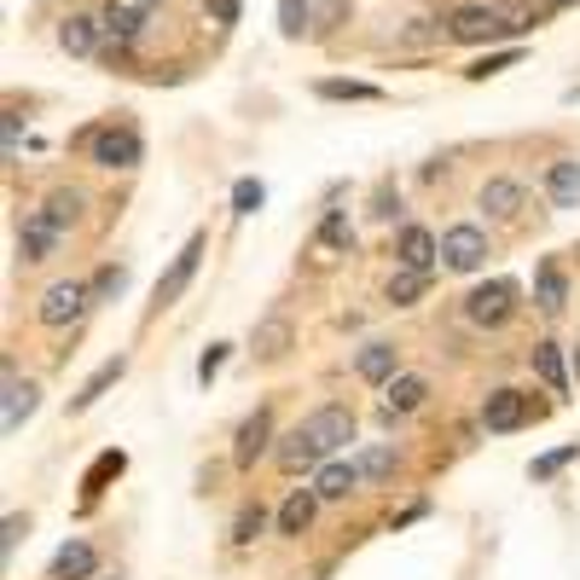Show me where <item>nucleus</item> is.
<instances>
[{"label": "nucleus", "instance_id": "nucleus-1", "mask_svg": "<svg viewBox=\"0 0 580 580\" xmlns=\"http://www.w3.org/2000/svg\"><path fill=\"white\" fill-rule=\"evenodd\" d=\"M534 24V12L522 7H453L447 12V36L453 41H500V36H517V29Z\"/></svg>", "mask_w": 580, "mask_h": 580}, {"label": "nucleus", "instance_id": "nucleus-2", "mask_svg": "<svg viewBox=\"0 0 580 580\" xmlns=\"http://www.w3.org/2000/svg\"><path fill=\"white\" fill-rule=\"evenodd\" d=\"M88 157H93V168H140L146 163V140H140L134 123H111V128L88 134Z\"/></svg>", "mask_w": 580, "mask_h": 580}, {"label": "nucleus", "instance_id": "nucleus-3", "mask_svg": "<svg viewBox=\"0 0 580 580\" xmlns=\"http://www.w3.org/2000/svg\"><path fill=\"white\" fill-rule=\"evenodd\" d=\"M465 319H470V326H482V331L510 326V319H517V285H510V279L476 285L470 297H465Z\"/></svg>", "mask_w": 580, "mask_h": 580}, {"label": "nucleus", "instance_id": "nucleus-4", "mask_svg": "<svg viewBox=\"0 0 580 580\" xmlns=\"http://www.w3.org/2000/svg\"><path fill=\"white\" fill-rule=\"evenodd\" d=\"M88 302H93V290H88V285L59 279V285L41 297V308H36V314H41V326H47V331H64V326H76V319L88 314Z\"/></svg>", "mask_w": 580, "mask_h": 580}, {"label": "nucleus", "instance_id": "nucleus-5", "mask_svg": "<svg viewBox=\"0 0 580 580\" xmlns=\"http://www.w3.org/2000/svg\"><path fill=\"white\" fill-rule=\"evenodd\" d=\"M441 262H447L453 273H476L488 262V232L470 227V220H458V227L441 232Z\"/></svg>", "mask_w": 580, "mask_h": 580}, {"label": "nucleus", "instance_id": "nucleus-6", "mask_svg": "<svg viewBox=\"0 0 580 580\" xmlns=\"http://www.w3.org/2000/svg\"><path fill=\"white\" fill-rule=\"evenodd\" d=\"M528 413H534V401L522 395V389H493V395L482 401V430L488 436H510V430H522Z\"/></svg>", "mask_w": 580, "mask_h": 580}, {"label": "nucleus", "instance_id": "nucleus-7", "mask_svg": "<svg viewBox=\"0 0 580 580\" xmlns=\"http://www.w3.org/2000/svg\"><path fill=\"white\" fill-rule=\"evenodd\" d=\"M59 238H64V227H59L53 210H29L24 227H18V255L24 262H47V255L59 250Z\"/></svg>", "mask_w": 580, "mask_h": 580}, {"label": "nucleus", "instance_id": "nucleus-8", "mask_svg": "<svg viewBox=\"0 0 580 580\" xmlns=\"http://www.w3.org/2000/svg\"><path fill=\"white\" fill-rule=\"evenodd\" d=\"M198 262H203V232H192L180 244V255L168 262V273L157 279V308H168V302H180V290L192 285V273H198Z\"/></svg>", "mask_w": 580, "mask_h": 580}, {"label": "nucleus", "instance_id": "nucleus-9", "mask_svg": "<svg viewBox=\"0 0 580 580\" xmlns=\"http://www.w3.org/2000/svg\"><path fill=\"white\" fill-rule=\"evenodd\" d=\"M267 441H273V413H267V406H255V413H250L244 424H238V441H232V465H238V470H250L255 458L267 453Z\"/></svg>", "mask_w": 580, "mask_h": 580}, {"label": "nucleus", "instance_id": "nucleus-10", "mask_svg": "<svg viewBox=\"0 0 580 580\" xmlns=\"http://www.w3.org/2000/svg\"><path fill=\"white\" fill-rule=\"evenodd\" d=\"M273 458H279V470H314L319 458H326V447H319V436L308 430V424H297V430L273 447Z\"/></svg>", "mask_w": 580, "mask_h": 580}, {"label": "nucleus", "instance_id": "nucleus-11", "mask_svg": "<svg viewBox=\"0 0 580 580\" xmlns=\"http://www.w3.org/2000/svg\"><path fill=\"white\" fill-rule=\"evenodd\" d=\"M424 395H430V383L413 378V371H395V378L383 383V418H406V413H418Z\"/></svg>", "mask_w": 580, "mask_h": 580}, {"label": "nucleus", "instance_id": "nucleus-12", "mask_svg": "<svg viewBox=\"0 0 580 580\" xmlns=\"http://www.w3.org/2000/svg\"><path fill=\"white\" fill-rule=\"evenodd\" d=\"M308 430L319 436V447H326V453H337L343 441H354V413L331 401V406H319V413H308Z\"/></svg>", "mask_w": 580, "mask_h": 580}, {"label": "nucleus", "instance_id": "nucleus-13", "mask_svg": "<svg viewBox=\"0 0 580 580\" xmlns=\"http://www.w3.org/2000/svg\"><path fill=\"white\" fill-rule=\"evenodd\" d=\"M436 255H441V238L430 227H401V238H395V262L401 267H424V273H430Z\"/></svg>", "mask_w": 580, "mask_h": 580}, {"label": "nucleus", "instance_id": "nucleus-14", "mask_svg": "<svg viewBox=\"0 0 580 580\" xmlns=\"http://www.w3.org/2000/svg\"><path fill=\"white\" fill-rule=\"evenodd\" d=\"M99 569V552L88 540H64L59 545V557H53V569H47V580H93Z\"/></svg>", "mask_w": 580, "mask_h": 580}, {"label": "nucleus", "instance_id": "nucleus-15", "mask_svg": "<svg viewBox=\"0 0 580 580\" xmlns=\"http://www.w3.org/2000/svg\"><path fill=\"white\" fill-rule=\"evenodd\" d=\"M99 41H105V18H88V12L64 18V29H59V47H64L71 59H88V53H99Z\"/></svg>", "mask_w": 580, "mask_h": 580}, {"label": "nucleus", "instance_id": "nucleus-16", "mask_svg": "<svg viewBox=\"0 0 580 580\" xmlns=\"http://www.w3.org/2000/svg\"><path fill=\"white\" fill-rule=\"evenodd\" d=\"M140 29H146V7H111L105 12V47L111 53H128V47L140 41Z\"/></svg>", "mask_w": 580, "mask_h": 580}, {"label": "nucleus", "instance_id": "nucleus-17", "mask_svg": "<svg viewBox=\"0 0 580 580\" xmlns=\"http://www.w3.org/2000/svg\"><path fill=\"white\" fill-rule=\"evenodd\" d=\"M545 198H552L557 210H580V163L575 157L545 168Z\"/></svg>", "mask_w": 580, "mask_h": 580}, {"label": "nucleus", "instance_id": "nucleus-18", "mask_svg": "<svg viewBox=\"0 0 580 580\" xmlns=\"http://www.w3.org/2000/svg\"><path fill=\"white\" fill-rule=\"evenodd\" d=\"M528 366H534V378L552 389V395L569 389V371H563V349L557 343H534V349H528Z\"/></svg>", "mask_w": 580, "mask_h": 580}, {"label": "nucleus", "instance_id": "nucleus-19", "mask_svg": "<svg viewBox=\"0 0 580 580\" xmlns=\"http://www.w3.org/2000/svg\"><path fill=\"white\" fill-rule=\"evenodd\" d=\"M314 488H319V500H349V493L361 488V465H343V458H331V465H319Z\"/></svg>", "mask_w": 580, "mask_h": 580}, {"label": "nucleus", "instance_id": "nucleus-20", "mask_svg": "<svg viewBox=\"0 0 580 580\" xmlns=\"http://www.w3.org/2000/svg\"><path fill=\"white\" fill-rule=\"evenodd\" d=\"M534 302H540L545 314H563V302H569V279H563L557 262H540V273H534Z\"/></svg>", "mask_w": 580, "mask_h": 580}, {"label": "nucleus", "instance_id": "nucleus-21", "mask_svg": "<svg viewBox=\"0 0 580 580\" xmlns=\"http://www.w3.org/2000/svg\"><path fill=\"white\" fill-rule=\"evenodd\" d=\"M314 505H319V488H297L290 500L279 505V534H302L314 522Z\"/></svg>", "mask_w": 580, "mask_h": 580}, {"label": "nucleus", "instance_id": "nucleus-22", "mask_svg": "<svg viewBox=\"0 0 580 580\" xmlns=\"http://www.w3.org/2000/svg\"><path fill=\"white\" fill-rule=\"evenodd\" d=\"M430 290V273L424 267H401V273H389V285H383V297L395 302V308H413V302Z\"/></svg>", "mask_w": 580, "mask_h": 580}, {"label": "nucleus", "instance_id": "nucleus-23", "mask_svg": "<svg viewBox=\"0 0 580 580\" xmlns=\"http://www.w3.org/2000/svg\"><path fill=\"white\" fill-rule=\"evenodd\" d=\"M123 371H128V361H123V354H116V361H105V366H99L93 378H88V383H81L76 395H71V406H76V413H88V406H93L99 395H105V389H111L116 378H123Z\"/></svg>", "mask_w": 580, "mask_h": 580}, {"label": "nucleus", "instance_id": "nucleus-24", "mask_svg": "<svg viewBox=\"0 0 580 580\" xmlns=\"http://www.w3.org/2000/svg\"><path fill=\"white\" fill-rule=\"evenodd\" d=\"M354 371H361L366 383H389V378H395V343H366L361 361H354Z\"/></svg>", "mask_w": 580, "mask_h": 580}, {"label": "nucleus", "instance_id": "nucleus-25", "mask_svg": "<svg viewBox=\"0 0 580 580\" xmlns=\"http://www.w3.org/2000/svg\"><path fill=\"white\" fill-rule=\"evenodd\" d=\"M36 413V383H18V371L7 378V413H0V424H7V436L18 430V424Z\"/></svg>", "mask_w": 580, "mask_h": 580}, {"label": "nucleus", "instance_id": "nucleus-26", "mask_svg": "<svg viewBox=\"0 0 580 580\" xmlns=\"http://www.w3.org/2000/svg\"><path fill=\"white\" fill-rule=\"evenodd\" d=\"M290 349V319H262V326H255V354H262V361H279V354Z\"/></svg>", "mask_w": 580, "mask_h": 580}, {"label": "nucleus", "instance_id": "nucleus-27", "mask_svg": "<svg viewBox=\"0 0 580 580\" xmlns=\"http://www.w3.org/2000/svg\"><path fill=\"white\" fill-rule=\"evenodd\" d=\"M482 210L488 215H517L522 210V186L517 180H488L482 186Z\"/></svg>", "mask_w": 580, "mask_h": 580}, {"label": "nucleus", "instance_id": "nucleus-28", "mask_svg": "<svg viewBox=\"0 0 580 580\" xmlns=\"http://www.w3.org/2000/svg\"><path fill=\"white\" fill-rule=\"evenodd\" d=\"M319 244L337 250V255H349V250H354V227H349V215H343V210H326V220H319Z\"/></svg>", "mask_w": 580, "mask_h": 580}, {"label": "nucleus", "instance_id": "nucleus-29", "mask_svg": "<svg viewBox=\"0 0 580 580\" xmlns=\"http://www.w3.org/2000/svg\"><path fill=\"white\" fill-rule=\"evenodd\" d=\"M123 465H128L123 453H99L93 465H88V476H81V488H88V500H93V493H105V482H111V476H123Z\"/></svg>", "mask_w": 580, "mask_h": 580}, {"label": "nucleus", "instance_id": "nucleus-30", "mask_svg": "<svg viewBox=\"0 0 580 580\" xmlns=\"http://www.w3.org/2000/svg\"><path fill=\"white\" fill-rule=\"evenodd\" d=\"M262 528H267V510L262 505H244V510H238V522H232V545H250Z\"/></svg>", "mask_w": 580, "mask_h": 580}, {"label": "nucleus", "instance_id": "nucleus-31", "mask_svg": "<svg viewBox=\"0 0 580 580\" xmlns=\"http://www.w3.org/2000/svg\"><path fill=\"white\" fill-rule=\"evenodd\" d=\"M314 93H319V99H383L371 81H319Z\"/></svg>", "mask_w": 580, "mask_h": 580}, {"label": "nucleus", "instance_id": "nucleus-32", "mask_svg": "<svg viewBox=\"0 0 580 580\" xmlns=\"http://www.w3.org/2000/svg\"><path fill=\"white\" fill-rule=\"evenodd\" d=\"M395 447H371V453H361V476H371V482H383V476H395Z\"/></svg>", "mask_w": 580, "mask_h": 580}, {"label": "nucleus", "instance_id": "nucleus-33", "mask_svg": "<svg viewBox=\"0 0 580 580\" xmlns=\"http://www.w3.org/2000/svg\"><path fill=\"white\" fill-rule=\"evenodd\" d=\"M123 285H128V267H99V279L88 290H93V302H111V297H123Z\"/></svg>", "mask_w": 580, "mask_h": 580}, {"label": "nucleus", "instance_id": "nucleus-34", "mask_svg": "<svg viewBox=\"0 0 580 580\" xmlns=\"http://www.w3.org/2000/svg\"><path fill=\"white\" fill-rule=\"evenodd\" d=\"M517 59H522V53H517V47H510V53H488V59H476V64H470V71H465V76H470V81H488V76H500V71H510V64H517Z\"/></svg>", "mask_w": 580, "mask_h": 580}, {"label": "nucleus", "instance_id": "nucleus-35", "mask_svg": "<svg viewBox=\"0 0 580 580\" xmlns=\"http://www.w3.org/2000/svg\"><path fill=\"white\" fill-rule=\"evenodd\" d=\"M262 198H267L262 180H238V186H232V210H238V215H255V210H262Z\"/></svg>", "mask_w": 580, "mask_h": 580}, {"label": "nucleus", "instance_id": "nucleus-36", "mask_svg": "<svg viewBox=\"0 0 580 580\" xmlns=\"http://www.w3.org/2000/svg\"><path fill=\"white\" fill-rule=\"evenodd\" d=\"M279 29L285 36H302V29H308V7H302V0H279Z\"/></svg>", "mask_w": 580, "mask_h": 580}, {"label": "nucleus", "instance_id": "nucleus-37", "mask_svg": "<svg viewBox=\"0 0 580 580\" xmlns=\"http://www.w3.org/2000/svg\"><path fill=\"white\" fill-rule=\"evenodd\" d=\"M575 458H580V447H557V453L534 458V482H545V476H557L563 465H575Z\"/></svg>", "mask_w": 580, "mask_h": 580}, {"label": "nucleus", "instance_id": "nucleus-38", "mask_svg": "<svg viewBox=\"0 0 580 580\" xmlns=\"http://www.w3.org/2000/svg\"><path fill=\"white\" fill-rule=\"evenodd\" d=\"M47 210L59 215V227H71L76 210H81V192H53V198H47Z\"/></svg>", "mask_w": 580, "mask_h": 580}, {"label": "nucleus", "instance_id": "nucleus-39", "mask_svg": "<svg viewBox=\"0 0 580 580\" xmlns=\"http://www.w3.org/2000/svg\"><path fill=\"white\" fill-rule=\"evenodd\" d=\"M203 12H210V24H220V29H227V24H238V12H244V0H210V7H203Z\"/></svg>", "mask_w": 580, "mask_h": 580}, {"label": "nucleus", "instance_id": "nucleus-40", "mask_svg": "<svg viewBox=\"0 0 580 580\" xmlns=\"http://www.w3.org/2000/svg\"><path fill=\"white\" fill-rule=\"evenodd\" d=\"M220 366H227V343H210V349H203V361H198V378L210 383V378H215Z\"/></svg>", "mask_w": 580, "mask_h": 580}, {"label": "nucleus", "instance_id": "nucleus-41", "mask_svg": "<svg viewBox=\"0 0 580 580\" xmlns=\"http://www.w3.org/2000/svg\"><path fill=\"white\" fill-rule=\"evenodd\" d=\"M24 528H29L24 517H7V528H0V552H7V557H12V552H18V540H24Z\"/></svg>", "mask_w": 580, "mask_h": 580}, {"label": "nucleus", "instance_id": "nucleus-42", "mask_svg": "<svg viewBox=\"0 0 580 580\" xmlns=\"http://www.w3.org/2000/svg\"><path fill=\"white\" fill-rule=\"evenodd\" d=\"M371 215H395V180L378 186V198H371Z\"/></svg>", "mask_w": 580, "mask_h": 580}, {"label": "nucleus", "instance_id": "nucleus-43", "mask_svg": "<svg viewBox=\"0 0 580 580\" xmlns=\"http://www.w3.org/2000/svg\"><path fill=\"white\" fill-rule=\"evenodd\" d=\"M18 134H24L18 111H7V157H18Z\"/></svg>", "mask_w": 580, "mask_h": 580}, {"label": "nucleus", "instance_id": "nucleus-44", "mask_svg": "<svg viewBox=\"0 0 580 580\" xmlns=\"http://www.w3.org/2000/svg\"><path fill=\"white\" fill-rule=\"evenodd\" d=\"M540 7H545V12H569L575 0H540Z\"/></svg>", "mask_w": 580, "mask_h": 580}, {"label": "nucleus", "instance_id": "nucleus-45", "mask_svg": "<svg viewBox=\"0 0 580 580\" xmlns=\"http://www.w3.org/2000/svg\"><path fill=\"white\" fill-rule=\"evenodd\" d=\"M140 7H151V0H140Z\"/></svg>", "mask_w": 580, "mask_h": 580}]
</instances>
